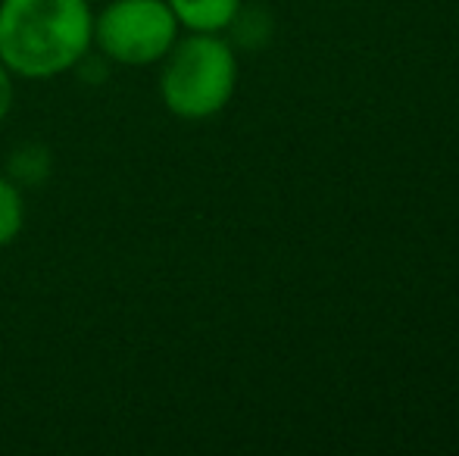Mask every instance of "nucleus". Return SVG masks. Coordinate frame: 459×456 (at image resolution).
Wrapping results in <instances>:
<instances>
[{
  "label": "nucleus",
  "instance_id": "f257e3e1",
  "mask_svg": "<svg viewBox=\"0 0 459 456\" xmlns=\"http://www.w3.org/2000/svg\"><path fill=\"white\" fill-rule=\"evenodd\" d=\"M91 47L88 0H0V63L13 79H60L79 69Z\"/></svg>",
  "mask_w": 459,
  "mask_h": 456
},
{
  "label": "nucleus",
  "instance_id": "f03ea898",
  "mask_svg": "<svg viewBox=\"0 0 459 456\" xmlns=\"http://www.w3.org/2000/svg\"><path fill=\"white\" fill-rule=\"evenodd\" d=\"M238 88V56L222 35H178L160 69V100L185 122L212 119L231 104Z\"/></svg>",
  "mask_w": 459,
  "mask_h": 456
},
{
  "label": "nucleus",
  "instance_id": "7ed1b4c3",
  "mask_svg": "<svg viewBox=\"0 0 459 456\" xmlns=\"http://www.w3.org/2000/svg\"><path fill=\"white\" fill-rule=\"evenodd\" d=\"M178 35L182 29L166 0H109L94 13V47L116 66H157Z\"/></svg>",
  "mask_w": 459,
  "mask_h": 456
},
{
  "label": "nucleus",
  "instance_id": "20e7f679",
  "mask_svg": "<svg viewBox=\"0 0 459 456\" xmlns=\"http://www.w3.org/2000/svg\"><path fill=\"white\" fill-rule=\"evenodd\" d=\"M182 31H200V35H222L235 22L241 0H166Z\"/></svg>",
  "mask_w": 459,
  "mask_h": 456
},
{
  "label": "nucleus",
  "instance_id": "39448f33",
  "mask_svg": "<svg viewBox=\"0 0 459 456\" xmlns=\"http://www.w3.org/2000/svg\"><path fill=\"white\" fill-rule=\"evenodd\" d=\"M50 166H54V159H50L48 147L22 144L13 151L10 166H6V176H10L19 188H35V185H41L44 178L50 176Z\"/></svg>",
  "mask_w": 459,
  "mask_h": 456
},
{
  "label": "nucleus",
  "instance_id": "423d86ee",
  "mask_svg": "<svg viewBox=\"0 0 459 456\" xmlns=\"http://www.w3.org/2000/svg\"><path fill=\"white\" fill-rule=\"evenodd\" d=\"M25 228L22 188L6 172H0V247H10Z\"/></svg>",
  "mask_w": 459,
  "mask_h": 456
},
{
  "label": "nucleus",
  "instance_id": "0eeeda50",
  "mask_svg": "<svg viewBox=\"0 0 459 456\" xmlns=\"http://www.w3.org/2000/svg\"><path fill=\"white\" fill-rule=\"evenodd\" d=\"M229 31L241 47H260V44L269 41L273 19H269L263 10H247V6H241L238 16H235V22L229 25Z\"/></svg>",
  "mask_w": 459,
  "mask_h": 456
},
{
  "label": "nucleus",
  "instance_id": "6e6552de",
  "mask_svg": "<svg viewBox=\"0 0 459 456\" xmlns=\"http://www.w3.org/2000/svg\"><path fill=\"white\" fill-rule=\"evenodd\" d=\"M13 100H16V82H13V73L0 63V122L10 116Z\"/></svg>",
  "mask_w": 459,
  "mask_h": 456
}]
</instances>
